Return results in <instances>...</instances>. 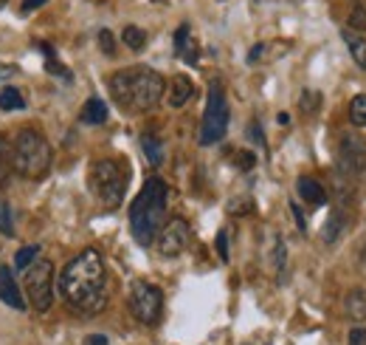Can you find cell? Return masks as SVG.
<instances>
[{
	"mask_svg": "<svg viewBox=\"0 0 366 345\" xmlns=\"http://www.w3.org/2000/svg\"><path fill=\"white\" fill-rule=\"evenodd\" d=\"M217 255H220V261H223V264L228 261V232H225V230L217 235Z\"/></svg>",
	"mask_w": 366,
	"mask_h": 345,
	"instance_id": "obj_33",
	"label": "cell"
},
{
	"mask_svg": "<svg viewBox=\"0 0 366 345\" xmlns=\"http://www.w3.org/2000/svg\"><path fill=\"white\" fill-rule=\"evenodd\" d=\"M79 122L82 125H105L107 122V102L99 96H90L79 111Z\"/></svg>",
	"mask_w": 366,
	"mask_h": 345,
	"instance_id": "obj_14",
	"label": "cell"
},
{
	"mask_svg": "<svg viewBox=\"0 0 366 345\" xmlns=\"http://www.w3.org/2000/svg\"><path fill=\"white\" fill-rule=\"evenodd\" d=\"M28 102H25V94L14 85H3L0 88V111H23Z\"/></svg>",
	"mask_w": 366,
	"mask_h": 345,
	"instance_id": "obj_20",
	"label": "cell"
},
{
	"mask_svg": "<svg viewBox=\"0 0 366 345\" xmlns=\"http://www.w3.org/2000/svg\"><path fill=\"white\" fill-rule=\"evenodd\" d=\"M167 198H170V187L164 179L153 176L144 181L141 193L133 198L130 207V232L136 238L138 247H153L161 227L167 224Z\"/></svg>",
	"mask_w": 366,
	"mask_h": 345,
	"instance_id": "obj_3",
	"label": "cell"
},
{
	"mask_svg": "<svg viewBox=\"0 0 366 345\" xmlns=\"http://www.w3.org/2000/svg\"><path fill=\"white\" fill-rule=\"evenodd\" d=\"M361 261H364V266H366V244H364V252H361Z\"/></svg>",
	"mask_w": 366,
	"mask_h": 345,
	"instance_id": "obj_42",
	"label": "cell"
},
{
	"mask_svg": "<svg viewBox=\"0 0 366 345\" xmlns=\"http://www.w3.org/2000/svg\"><path fill=\"white\" fill-rule=\"evenodd\" d=\"M48 0H23V11H34V9H40V6H45Z\"/></svg>",
	"mask_w": 366,
	"mask_h": 345,
	"instance_id": "obj_40",
	"label": "cell"
},
{
	"mask_svg": "<svg viewBox=\"0 0 366 345\" xmlns=\"http://www.w3.org/2000/svg\"><path fill=\"white\" fill-rule=\"evenodd\" d=\"M122 40H124V45H127V48L141 51V48L147 45V31H144V28H138V26H127V28L122 31Z\"/></svg>",
	"mask_w": 366,
	"mask_h": 345,
	"instance_id": "obj_22",
	"label": "cell"
},
{
	"mask_svg": "<svg viewBox=\"0 0 366 345\" xmlns=\"http://www.w3.org/2000/svg\"><path fill=\"white\" fill-rule=\"evenodd\" d=\"M251 210H254V204H251L248 198H240V201H231V204H228V213H231V215H248Z\"/></svg>",
	"mask_w": 366,
	"mask_h": 345,
	"instance_id": "obj_30",
	"label": "cell"
},
{
	"mask_svg": "<svg viewBox=\"0 0 366 345\" xmlns=\"http://www.w3.org/2000/svg\"><path fill=\"white\" fill-rule=\"evenodd\" d=\"M341 37H344V43H347V48H350L355 65H358V68H366V37L364 34L347 26V28L341 31Z\"/></svg>",
	"mask_w": 366,
	"mask_h": 345,
	"instance_id": "obj_18",
	"label": "cell"
},
{
	"mask_svg": "<svg viewBox=\"0 0 366 345\" xmlns=\"http://www.w3.org/2000/svg\"><path fill=\"white\" fill-rule=\"evenodd\" d=\"M290 213H293V218H296V227H299V230L305 232V230H307V221H305V213L299 210V204H296V201L290 204Z\"/></svg>",
	"mask_w": 366,
	"mask_h": 345,
	"instance_id": "obj_37",
	"label": "cell"
},
{
	"mask_svg": "<svg viewBox=\"0 0 366 345\" xmlns=\"http://www.w3.org/2000/svg\"><path fill=\"white\" fill-rule=\"evenodd\" d=\"M130 312L141 326H155L164 315V292L147 281L130 286Z\"/></svg>",
	"mask_w": 366,
	"mask_h": 345,
	"instance_id": "obj_8",
	"label": "cell"
},
{
	"mask_svg": "<svg viewBox=\"0 0 366 345\" xmlns=\"http://www.w3.org/2000/svg\"><path fill=\"white\" fill-rule=\"evenodd\" d=\"M99 48H102V54H107V57L116 54V40H113V31H110V28H102V31H99Z\"/></svg>",
	"mask_w": 366,
	"mask_h": 345,
	"instance_id": "obj_29",
	"label": "cell"
},
{
	"mask_svg": "<svg viewBox=\"0 0 366 345\" xmlns=\"http://www.w3.org/2000/svg\"><path fill=\"white\" fill-rule=\"evenodd\" d=\"M344 312L353 323H366V292L364 289H350L344 298Z\"/></svg>",
	"mask_w": 366,
	"mask_h": 345,
	"instance_id": "obj_17",
	"label": "cell"
},
{
	"mask_svg": "<svg viewBox=\"0 0 366 345\" xmlns=\"http://www.w3.org/2000/svg\"><path fill=\"white\" fill-rule=\"evenodd\" d=\"M37 255H40V244H28V247L17 249V255H14V266H17V269H28V266L37 261Z\"/></svg>",
	"mask_w": 366,
	"mask_h": 345,
	"instance_id": "obj_24",
	"label": "cell"
},
{
	"mask_svg": "<svg viewBox=\"0 0 366 345\" xmlns=\"http://www.w3.org/2000/svg\"><path fill=\"white\" fill-rule=\"evenodd\" d=\"M45 68H48L51 74H59V77H62L65 82H71V71H68L65 65H59V62H57L54 57H51V60H45Z\"/></svg>",
	"mask_w": 366,
	"mask_h": 345,
	"instance_id": "obj_31",
	"label": "cell"
},
{
	"mask_svg": "<svg viewBox=\"0 0 366 345\" xmlns=\"http://www.w3.org/2000/svg\"><path fill=\"white\" fill-rule=\"evenodd\" d=\"M296 193H299V198H302V201H307L310 207H321V204L327 201V190H324L316 179H310V176H299V181H296Z\"/></svg>",
	"mask_w": 366,
	"mask_h": 345,
	"instance_id": "obj_13",
	"label": "cell"
},
{
	"mask_svg": "<svg viewBox=\"0 0 366 345\" xmlns=\"http://www.w3.org/2000/svg\"><path fill=\"white\" fill-rule=\"evenodd\" d=\"M59 295L73 315L96 317L110 300L107 266L96 249H85L59 272Z\"/></svg>",
	"mask_w": 366,
	"mask_h": 345,
	"instance_id": "obj_1",
	"label": "cell"
},
{
	"mask_svg": "<svg viewBox=\"0 0 366 345\" xmlns=\"http://www.w3.org/2000/svg\"><path fill=\"white\" fill-rule=\"evenodd\" d=\"M228 119H231V111H228L225 91L214 79L208 85V99H206V111H203V122H200V145L211 147V145L223 142L228 133Z\"/></svg>",
	"mask_w": 366,
	"mask_h": 345,
	"instance_id": "obj_6",
	"label": "cell"
},
{
	"mask_svg": "<svg viewBox=\"0 0 366 345\" xmlns=\"http://www.w3.org/2000/svg\"><path fill=\"white\" fill-rule=\"evenodd\" d=\"M276 122H279V125H290V116H288V113H279Z\"/></svg>",
	"mask_w": 366,
	"mask_h": 345,
	"instance_id": "obj_41",
	"label": "cell"
},
{
	"mask_svg": "<svg viewBox=\"0 0 366 345\" xmlns=\"http://www.w3.org/2000/svg\"><path fill=\"white\" fill-rule=\"evenodd\" d=\"M191 96H194V85H191V79H189V77H183V74H178V77L170 82V96H167V102H170L172 108H183Z\"/></svg>",
	"mask_w": 366,
	"mask_h": 345,
	"instance_id": "obj_16",
	"label": "cell"
},
{
	"mask_svg": "<svg viewBox=\"0 0 366 345\" xmlns=\"http://www.w3.org/2000/svg\"><path fill=\"white\" fill-rule=\"evenodd\" d=\"M88 184H90V193L96 196V201L102 207L116 210V207H122L124 193H127V170L113 159L93 162Z\"/></svg>",
	"mask_w": 366,
	"mask_h": 345,
	"instance_id": "obj_5",
	"label": "cell"
},
{
	"mask_svg": "<svg viewBox=\"0 0 366 345\" xmlns=\"http://www.w3.org/2000/svg\"><path fill=\"white\" fill-rule=\"evenodd\" d=\"M265 48H268L265 43H256V45H254V48L248 51V65H256V62L262 60V54H265Z\"/></svg>",
	"mask_w": 366,
	"mask_h": 345,
	"instance_id": "obj_35",
	"label": "cell"
},
{
	"mask_svg": "<svg viewBox=\"0 0 366 345\" xmlns=\"http://www.w3.org/2000/svg\"><path fill=\"white\" fill-rule=\"evenodd\" d=\"M248 136H251V139H254V142H256L259 147H268V145H265V136H262V128H259L256 122H254V125L248 128Z\"/></svg>",
	"mask_w": 366,
	"mask_h": 345,
	"instance_id": "obj_36",
	"label": "cell"
},
{
	"mask_svg": "<svg viewBox=\"0 0 366 345\" xmlns=\"http://www.w3.org/2000/svg\"><path fill=\"white\" fill-rule=\"evenodd\" d=\"M299 108H302V113H307V116H313L319 108H321V94L319 91H302V99H299Z\"/></svg>",
	"mask_w": 366,
	"mask_h": 345,
	"instance_id": "obj_25",
	"label": "cell"
},
{
	"mask_svg": "<svg viewBox=\"0 0 366 345\" xmlns=\"http://www.w3.org/2000/svg\"><path fill=\"white\" fill-rule=\"evenodd\" d=\"M14 74H17V68H14V65L0 62V82H3V79H8V77H14Z\"/></svg>",
	"mask_w": 366,
	"mask_h": 345,
	"instance_id": "obj_39",
	"label": "cell"
},
{
	"mask_svg": "<svg viewBox=\"0 0 366 345\" xmlns=\"http://www.w3.org/2000/svg\"><path fill=\"white\" fill-rule=\"evenodd\" d=\"M347 345H366V329L364 326H355L353 332H350V340Z\"/></svg>",
	"mask_w": 366,
	"mask_h": 345,
	"instance_id": "obj_34",
	"label": "cell"
},
{
	"mask_svg": "<svg viewBox=\"0 0 366 345\" xmlns=\"http://www.w3.org/2000/svg\"><path fill=\"white\" fill-rule=\"evenodd\" d=\"M175 54L181 57L186 65H197V62H200V45H197V40L191 37L189 23L178 26V31H175Z\"/></svg>",
	"mask_w": 366,
	"mask_h": 345,
	"instance_id": "obj_12",
	"label": "cell"
},
{
	"mask_svg": "<svg viewBox=\"0 0 366 345\" xmlns=\"http://www.w3.org/2000/svg\"><path fill=\"white\" fill-rule=\"evenodd\" d=\"M85 345H110V340L105 334H88L85 337Z\"/></svg>",
	"mask_w": 366,
	"mask_h": 345,
	"instance_id": "obj_38",
	"label": "cell"
},
{
	"mask_svg": "<svg viewBox=\"0 0 366 345\" xmlns=\"http://www.w3.org/2000/svg\"><path fill=\"white\" fill-rule=\"evenodd\" d=\"M0 300L6 306H11L14 312H25V306H28L23 300V292H20V286H17V281H14L8 266H0Z\"/></svg>",
	"mask_w": 366,
	"mask_h": 345,
	"instance_id": "obj_11",
	"label": "cell"
},
{
	"mask_svg": "<svg viewBox=\"0 0 366 345\" xmlns=\"http://www.w3.org/2000/svg\"><path fill=\"white\" fill-rule=\"evenodd\" d=\"M6 164H11V145H6V136L0 133V173L6 170Z\"/></svg>",
	"mask_w": 366,
	"mask_h": 345,
	"instance_id": "obj_32",
	"label": "cell"
},
{
	"mask_svg": "<svg viewBox=\"0 0 366 345\" xmlns=\"http://www.w3.org/2000/svg\"><path fill=\"white\" fill-rule=\"evenodd\" d=\"M0 232L14 235V218H11V204L0 198Z\"/></svg>",
	"mask_w": 366,
	"mask_h": 345,
	"instance_id": "obj_26",
	"label": "cell"
},
{
	"mask_svg": "<svg viewBox=\"0 0 366 345\" xmlns=\"http://www.w3.org/2000/svg\"><path fill=\"white\" fill-rule=\"evenodd\" d=\"M110 94L124 111L147 113V111L158 108V102L164 99L167 82L158 71H153L147 65H136V68H122L110 77Z\"/></svg>",
	"mask_w": 366,
	"mask_h": 345,
	"instance_id": "obj_2",
	"label": "cell"
},
{
	"mask_svg": "<svg viewBox=\"0 0 366 345\" xmlns=\"http://www.w3.org/2000/svg\"><path fill=\"white\" fill-rule=\"evenodd\" d=\"M189 238H191L189 224H186L183 218H170V221L161 227L158 238H155V249H158L161 258H178V255L186 252Z\"/></svg>",
	"mask_w": 366,
	"mask_h": 345,
	"instance_id": "obj_10",
	"label": "cell"
},
{
	"mask_svg": "<svg viewBox=\"0 0 366 345\" xmlns=\"http://www.w3.org/2000/svg\"><path fill=\"white\" fill-rule=\"evenodd\" d=\"M350 28H355V31H366V9L361 3H355L353 6V11H350Z\"/></svg>",
	"mask_w": 366,
	"mask_h": 345,
	"instance_id": "obj_28",
	"label": "cell"
},
{
	"mask_svg": "<svg viewBox=\"0 0 366 345\" xmlns=\"http://www.w3.org/2000/svg\"><path fill=\"white\" fill-rule=\"evenodd\" d=\"M366 173V142L355 133H344L338 145V176L358 179Z\"/></svg>",
	"mask_w": 366,
	"mask_h": 345,
	"instance_id": "obj_9",
	"label": "cell"
},
{
	"mask_svg": "<svg viewBox=\"0 0 366 345\" xmlns=\"http://www.w3.org/2000/svg\"><path fill=\"white\" fill-rule=\"evenodd\" d=\"M268 261H271V266H273V272H276V278H279V283H285V269H288V247H285V241L273 232L271 235V249H268Z\"/></svg>",
	"mask_w": 366,
	"mask_h": 345,
	"instance_id": "obj_15",
	"label": "cell"
},
{
	"mask_svg": "<svg viewBox=\"0 0 366 345\" xmlns=\"http://www.w3.org/2000/svg\"><path fill=\"white\" fill-rule=\"evenodd\" d=\"M141 147H144L147 162H150L153 167H161V162H164V145H161V139H158L155 133H144V136H141Z\"/></svg>",
	"mask_w": 366,
	"mask_h": 345,
	"instance_id": "obj_21",
	"label": "cell"
},
{
	"mask_svg": "<svg viewBox=\"0 0 366 345\" xmlns=\"http://www.w3.org/2000/svg\"><path fill=\"white\" fill-rule=\"evenodd\" d=\"M254 164H256V156H254L251 150H237V153H234V167H237V170L248 173V170H254Z\"/></svg>",
	"mask_w": 366,
	"mask_h": 345,
	"instance_id": "obj_27",
	"label": "cell"
},
{
	"mask_svg": "<svg viewBox=\"0 0 366 345\" xmlns=\"http://www.w3.org/2000/svg\"><path fill=\"white\" fill-rule=\"evenodd\" d=\"M347 215L350 213H344V210H333V215L327 218V224H324V230H321V238H324V244H336L341 235H344V230H347Z\"/></svg>",
	"mask_w": 366,
	"mask_h": 345,
	"instance_id": "obj_19",
	"label": "cell"
},
{
	"mask_svg": "<svg viewBox=\"0 0 366 345\" xmlns=\"http://www.w3.org/2000/svg\"><path fill=\"white\" fill-rule=\"evenodd\" d=\"M51 159H54V150L40 130H34V128L17 130V136L11 142V170L20 179H28V181L45 179L51 170Z\"/></svg>",
	"mask_w": 366,
	"mask_h": 345,
	"instance_id": "obj_4",
	"label": "cell"
},
{
	"mask_svg": "<svg viewBox=\"0 0 366 345\" xmlns=\"http://www.w3.org/2000/svg\"><path fill=\"white\" fill-rule=\"evenodd\" d=\"M350 122L355 128H366V94L353 96V102H350Z\"/></svg>",
	"mask_w": 366,
	"mask_h": 345,
	"instance_id": "obj_23",
	"label": "cell"
},
{
	"mask_svg": "<svg viewBox=\"0 0 366 345\" xmlns=\"http://www.w3.org/2000/svg\"><path fill=\"white\" fill-rule=\"evenodd\" d=\"M25 295L34 312L45 315L54 306V264L45 258H37L25 269Z\"/></svg>",
	"mask_w": 366,
	"mask_h": 345,
	"instance_id": "obj_7",
	"label": "cell"
}]
</instances>
